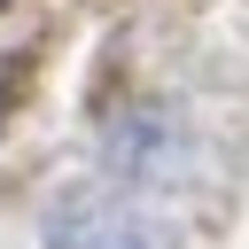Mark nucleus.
<instances>
[{"mask_svg": "<svg viewBox=\"0 0 249 249\" xmlns=\"http://www.w3.org/2000/svg\"><path fill=\"white\" fill-rule=\"evenodd\" d=\"M39 249H171V226L124 187H70L47 202Z\"/></svg>", "mask_w": 249, "mask_h": 249, "instance_id": "f257e3e1", "label": "nucleus"}]
</instances>
